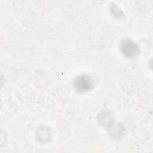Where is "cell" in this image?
Listing matches in <instances>:
<instances>
[{"label": "cell", "mask_w": 153, "mask_h": 153, "mask_svg": "<svg viewBox=\"0 0 153 153\" xmlns=\"http://www.w3.org/2000/svg\"><path fill=\"white\" fill-rule=\"evenodd\" d=\"M75 87L80 92H86L90 90L93 86V82L91 78L87 75H81L76 78L75 81Z\"/></svg>", "instance_id": "1"}, {"label": "cell", "mask_w": 153, "mask_h": 153, "mask_svg": "<svg viewBox=\"0 0 153 153\" xmlns=\"http://www.w3.org/2000/svg\"><path fill=\"white\" fill-rule=\"evenodd\" d=\"M121 49L123 53L129 57H134L139 52L137 45L130 41H124L121 45Z\"/></svg>", "instance_id": "2"}]
</instances>
